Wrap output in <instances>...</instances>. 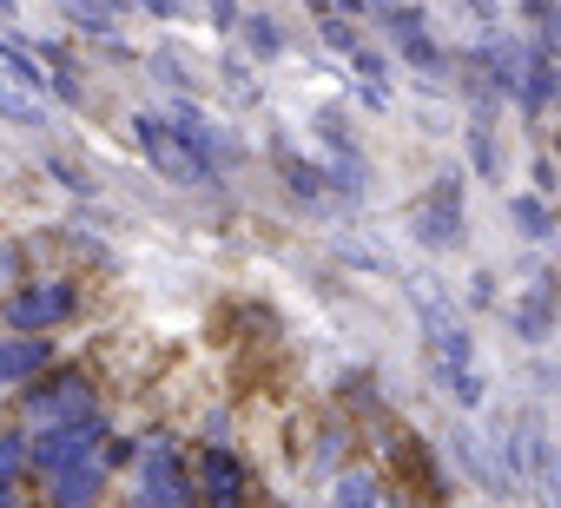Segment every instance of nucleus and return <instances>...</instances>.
Returning <instances> with one entry per match:
<instances>
[{
    "instance_id": "1",
    "label": "nucleus",
    "mask_w": 561,
    "mask_h": 508,
    "mask_svg": "<svg viewBox=\"0 0 561 508\" xmlns=\"http://www.w3.org/2000/svg\"><path fill=\"white\" fill-rule=\"evenodd\" d=\"M410 238L423 244V251H456L462 238H469V211H462V172L449 165V172H436L430 178V192L410 205Z\"/></svg>"
},
{
    "instance_id": "2",
    "label": "nucleus",
    "mask_w": 561,
    "mask_h": 508,
    "mask_svg": "<svg viewBox=\"0 0 561 508\" xmlns=\"http://www.w3.org/2000/svg\"><path fill=\"white\" fill-rule=\"evenodd\" d=\"M126 132H133V146L159 165V178H172V185H211V178H218V165H211L198 146H185L159 113H133Z\"/></svg>"
},
{
    "instance_id": "3",
    "label": "nucleus",
    "mask_w": 561,
    "mask_h": 508,
    "mask_svg": "<svg viewBox=\"0 0 561 508\" xmlns=\"http://www.w3.org/2000/svg\"><path fill=\"white\" fill-rule=\"evenodd\" d=\"M383 14V34H390V47L403 54V67L410 73H423L430 86L449 73V54H443V41L430 34V14L423 8H397V0H390V8H377Z\"/></svg>"
},
{
    "instance_id": "4",
    "label": "nucleus",
    "mask_w": 561,
    "mask_h": 508,
    "mask_svg": "<svg viewBox=\"0 0 561 508\" xmlns=\"http://www.w3.org/2000/svg\"><path fill=\"white\" fill-rule=\"evenodd\" d=\"M113 429L100 423V416H80V423H54V429H41L34 442H27V462L41 469V475H60V469H80L100 442H106Z\"/></svg>"
},
{
    "instance_id": "5",
    "label": "nucleus",
    "mask_w": 561,
    "mask_h": 508,
    "mask_svg": "<svg viewBox=\"0 0 561 508\" xmlns=\"http://www.w3.org/2000/svg\"><path fill=\"white\" fill-rule=\"evenodd\" d=\"M73 311H80V291H73L67 278H47V285H21V291H14L8 324H14L21 337H47V331L67 324Z\"/></svg>"
},
{
    "instance_id": "6",
    "label": "nucleus",
    "mask_w": 561,
    "mask_h": 508,
    "mask_svg": "<svg viewBox=\"0 0 561 508\" xmlns=\"http://www.w3.org/2000/svg\"><path fill=\"white\" fill-rule=\"evenodd\" d=\"M21 396H27V416H34L41 429L93 416V383H87V370H54L47 383H27Z\"/></svg>"
},
{
    "instance_id": "7",
    "label": "nucleus",
    "mask_w": 561,
    "mask_h": 508,
    "mask_svg": "<svg viewBox=\"0 0 561 508\" xmlns=\"http://www.w3.org/2000/svg\"><path fill=\"white\" fill-rule=\"evenodd\" d=\"M515 100H522L528 126H541V119H548V100H554V41H548V27H535V34H528V47H522Z\"/></svg>"
},
{
    "instance_id": "8",
    "label": "nucleus",
    "mask_w": 561,
    "mask_h": 508,
    "mask_svg": "<svg viewBox=\"0 0 561 508\" xmlns=\"http://www.w3.org/2000/svg\"><path fill=\"white\" fill-rule=\"evenodd\" d=\"M502 318H508V337H515V344L541 350V344L554 337V278L535 272V285H528L515 304H502Z\"/></svg>"
},
{
    "instance_id": "9",
    "label": "nucleus",
    "mask_w": 561,
    "mask_h": 508,
    "mask_svg": "<svg viewBox=\"0 0 561 508\" xmlns=\"http://www.w3.org/2000/svg\"><path fill=\"white\" fill-rule=\"evenodd\" d=\"M47 363H54V344L47 337H0V390L34 383Z\"/></svg>"
},
{
    "instance_id": "10",
    "label": "nucleus",
    "mask_w": 561,
    "mask_h": 508,
    "mask_svg": "<svg viewBox=\"0 0 561 508\" xmlns=\"http://www.w3.org/2000/svg\"><path fill=\"white\" fill-rule=\"evenodd\" d=\"M271 159H277V178H285V192H298L305 205H324V172L311 159L291 152V139H271Z\"/></svg>"
},
{
    "instance_id": "11",
    "label": "nucleus",
    "mask_w": 561,
    "mask_h": 508,
    "mask_svg": "<svg viewBox=\"0 0 561 508\" xmlns=\"http://www.w3.org/2000/svg\"><path fill=\"white\" fill-rule=\"evenodd\" d=\"M508 224H515L528 244H548V238H554V211H548V198H535V192H508Z\"/></svg>"
},
{
    "instance_id": "12",
    "label": "nucleus",
    "mask_w": 561,
    "mask_h": 508,
    "mask_svg": "<svg viewBox=\"0 0 561 508\" xmlns=\"http://www.w3.org/2000/svg\"><path fill=\"white\" fill-rule=\"evenodd\" d=\"M0 67H8V80H14V86H27L34 100L47 93V67H41V54H34V47H21L14 34H0Z\"/></svg>"
},
{
    "instance_id": "13",
    "label": "nucleus",
    "mask_w": 561,
    "mask_h": 508,
    "mask_svg": "<svg viewBox=\"0 0 561 508\" xmlns=\"http://www.w3.org/2000/svg\"><path fill=\"white\" fill-rule=\"evenodd\" d=\"M462 139H469V165H476V178H502V139H495V119H469Z\"/></svg>"
},
{
    "instance_id": "14",
    "label": "nucleus",
    "mask_w": 561,
    "mask_h": 508,
    "mask_svg": "<svg viewBox=\"0 0 561 508\" xmlns=\"http://www.w3.org/2000/svg\"><path fill=\"white\" fill-rule=\"evenodd\" d=\"M205 488H211V501H238L244 469H238V455H231V449H205Z\"/></svg>"
},
{
    "instance_id": "15",
    "label": "nucleus",
    "mask_w": 561,
    "mask_h": 508,
    "mask_svg": "<svg viewBox=\"0 0 561 508\" xmlns=\"http://www.w3.org/2000/svg\"><path fill=\"white\" fill-rule=\"evenodd\" d=\"M344 60L357 67V80H364L370 93H390V80H397V73H390V60H383V54H377V47H370L364 34H357V41L344 47Z\"/></svg>"
},
{
    "instance_id": "16",
    "label": "nucleus",
    "mask_w": 561,
    "mask_h": 508,
    "mask_svg": "<svg viewBox=\"0 0 561 508\" xmlns=\"http://www.w3.org/2000/svg\"><path fill=\"white\" fill-rule=\"evenodd\" d=\"M238 34H244V47H251L257 60H277V54H285V27H277L271 14H238Z\"/></svg>"
},
{
    "instance_id": "17",
    "label": "nucleus",
    "mask_w": 561,
    "mask_h": 508,
    "mask_svg": "<svg viewBox=\"0 0 561 508\" xmlns=\"http://www.w3.org/2000/svg\"><path fill=\"white\" fill-rule=\"evenodd\" d=\"M54 482H60V508H93V501H100V469H93V462L60 469Z\"/></svg>"
},
{
    "instance_id": "18",
    "label": "nucleus",
    "mask_w": 561,
    "mask_h": 508,
    "mask_svg": "<svg viewBox=\"0 0 561 508\" xmlns=\"http://www.w3.org/2000/svg\"><path fill=\"white\" fill-rule=\"evenodd\" d=\"M0 119H8V126H27V132H41V126H47V106H41L34 93L0 86Z\"/></svg>"
},
{
    "instance_id": "19",
    "label": "nucleus",
    "mask_w": 561,
    "mask_h": 508,
    "mask_svg": "<svg viewBox=\"0 0 561 508\" xmlns=\"http://www.w3.org/2000/svg\"><path fill=\"white\" fill-rule=\"evenodd\" d=\"M337 258H344V265H357V272H390L383 251H370V244H357V238H344V244H337Z\"/></svg>"
},
{
    "instance_id": "20",
    "label": "nucleus",
    "mask_w": 561,
    "mask_h": 508,
    "mask_svg": "<svg viewBox=\"0 0 561 508\" xmlns=\"http://www.w3.org/2000/svg\"><path fill=\"white\" fill-rule=\"evenodd\" d=\"M152 67H159V80H165V86H192V73H185V54H179V47H152Z\"/></svg>"
},
{
    "instance_id": "21",
    "label": "nucleus",
    "mask_w": 561,
    "mask_h": 508,
    "mask_svg": "<svg viewBox=\"0 0 561 508\" xmlns=\"http://www.w3.org/2000/svg\"><path fill=\"white\" fill-rule=\"evenodd\" d=\"M27 469V436H0V482H14Z\"/></svg>"
},
{
    "instance_id": "22",
    "label": "nucleus",
    "mask_w": 561,
    "mask_h": 508,
    "mask_svg": "<svg viewBox=\"0 0 561 508\" xmlns=\"http://www.w3.org/2000/svg\"><path fill=\"white\" fill-rule=\"evenodd\" d=\"M528 178H535V185H528L535 198H554V159H548V152H535V159H528Z\"/></svg>"
},
{
    "instance_id": "23",
    "label": "nucleus",
    "mask_w": 561,
    "mask_h": 508,
    "mask_svg": "<svg viewBox=\"0 0 561 508\" xmlns=\"http://www.w3.org/2000/svg\"><path fill=\"white\" fill-rule=\"evenodd\" d=\"M337 508H370V475H344L337 482Z\"/></svg>"
},
{
    "instance_id": "24",
    "label": "nucleus",
    "mask_w": 561,
    "mask_h": 508,
    "mask_svg": "<svg viewBox=\"0 0 561 508\" xmlns=\"http://www.w3.org/2000/svg\"><path fill=\"white\" fill-rule=\"evenodd\" d=\"M54 178H60L67 192H93V172H80L73 159H54Z\"/></svg>"
},
{
    "instance_id": "25",
    "label": "nucleus",
    "mask_w": 561,
    "mask_h": 508,
    "mask_svg": "<svg viewBox=\"0 0 561 508\" xmlns=\"http://www.w3.org/2000/svg\"><path fill=\"white\" fill-rule=\"evenodd\" d=\"M469 304H476V311L495 304V272H476V278H469Z\"/></svg>"
},
{
    "instance_id": "26",
    "label": "nucleus",
    "mask_w": 561,
    "mask_h": 508,
    "mask_svg": "<svg viewBox=\"0 0 561 508\" xmlns=\"http://www.w3.org/2000/svg\"><path fill=\"white\" fill-rule=\"evenodd\" d=\"M238 14H244L238 0H211V21H218V27H238Z\"/></svg>"
},
{
    "instance_id": "27",
    "label": "nucleus",
    "mask_w": 561,
    "mask_h": 508,
    "mask_svg": "<svg viewBox=\"0 0 561 508\" xmlns=\"http://www.w3.org/2000/svg\"><path fill=\"white\" fill-rule=\"evenodd\" d=\"M139 8H146L152 21H179V0H139Z\"/></svg>"
},
{
    "instance_id": "28",
    "label": "nucleus",
    "mask_w": 561,
    "mask_h": 508,
    "mask_svg": "<svg viewBox=\"0 0 561 508\" xmlns=\"http://www.w3.org/2000/svg\"><path fill=\"white\" fill-rule=\"evenodd\" d=\"M469 8H476V21H489V27H495V14H502V0H469Z\"/></svg>"
},
{
    "instance_id": "29",
    "label": "nucleus",
    "mask_w": 561,
    "mask_h": 508,
    "mask_svg": "<svg viewBox=\"0 0 561 508\" xmlns=\"http://www.w3.org/2000/svg\"><path fill=\"white\" fill-rule=\"evenodd\" d=\"M522 8H528V21H535V27H548V0H522Z\"/></svg>"
},
{
    "instance_id": "30",
    "label": "nucleus",
    "mask_w": 561,
    "mask_h": 508,
    "mask_svg": "<svg viewBox=\"0 0 561 508\" xmlns=\"http://www.w3.org/2000/svg\"><path fill=\"white\" fill-rule=\"evenodd\" d=\"M344 8L351 14H370V8H390V0H344Z\"/></svg>"
},
{
    "instance_id": "31",
    "label": "nucleus",
    "mask_w": 561,
    "mask_h": 508,
    "mask_svg": "<svg viewBox=\"0 0 561 508\" xmlns=\"http://www.w3.org/2000/svg\"><path fill=\"white\" fill-rule=\"evenodd\" d=\"M21 14V0H0V21H14Z\"/></svg>"
},
{
    "instance_id": "32",
    "label": "nucleus",
    "mask_w": 561,
    "mask_h": 508,
    "mask_svg": "<svg viewBox=\"0 0 561 508\" xmlns=\"http://www.w3.org/2000/svg\"><path fill=\"white\" fill-rule=\"evenodd\" d=\"M305 8H311V14H331V0H305Z\"/></svg>"
},
{
    "instance_id": "33",
    "label": "nucleus",
    "mask_w": 561,
    "mask_h": 508,
    "mask_svg": "<svg viewBox=\"0 0 561 508\" xmlns=\"http://www.w3.org/2000/svg\"><path fill=\"white\" fill-rule=\"evenodd\" d=\"M0 508H14V495H8V482H0Z\"/></svg>"
}]
</instances>
